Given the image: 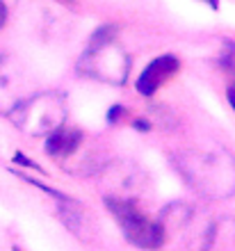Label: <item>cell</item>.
I'll return each instance as SVG.
<instances>
[{
  "label": "cell",
  "mask_w": 235,
  "mask_h": 251,
  "mask_svg": "<svg viewBox=\"0 0 235 251\" xmlns=\"http://www.w3.org/2000/svg\"><path fill=\"white\" fill-rule=\"evenodd\" d=\"M107 210L114 215L119 222L121 231H124L126 240L131 245L139 247V249L156 251L164 245L167 233H164L162 222H151L135 208L132 201H119V199H105Z\"/></svg>",
  "instance_id": "6da1fadb"
},
{
  "label": "cell",
  "mask_w": 235,
  "mask_h": 251,
  "mask_svg": "<svg viewBox=\"0 0 235 251\" xmlns=\"http://www.w3.org/2000/svg\"><path fill=\"white\" fill-rule=\"evenodd\" d=\"M178 69H181V60H178L176 55L167 53V55L156 57V60L139 73L137 92L142 94V96H153V94H156L157 89L174 75V73H178Z\"/></svg>",
  "instance_id": "7a4b0ae2"
},
{
  "label": "cell",
  "mask_w": 235,
  "mask_h": 251,
  "mask_svg": "<svg viewBox=\"0 0 235 251\" xmlns=\"http://www.w3.org/2000/svg\"><path fill=\"white\" fill-rule=\"evenodd\" d=\"M82 142V132L78 128H66L59 126L48 135L46 139V151L51 155H71Z\"/></svg>",
  "instance_id": "3957f363"
},
{
  "label": "cell",
  "mask_w": 235,
  "mask_h": 251,
  "mask_svg": "<svg viewBox=\"0 0 235 251\" xmlns=\"http://www.w3.org/2000/svg\"><path fill=\"white\" fill-rule=\"evenodd\" d=\"M14 162H21V165L30 167V169H37V172H44V169H41V167L37 165V162H34V160L26 158V155H23V153H16V155H14Z\"/></svg>",
  "instance_id": "277c9868"
},
{
  "label": "cell",
  "mask_w": 235,
  "mask_h": 251,
  "mask_svg": "<svg viewBox=\"0 0 235 251\" xmlns=\"http://www.w3.org/2000/svg\"><path fill=\"white\" fill-rule=\"evenodd\" d=\"M126 114V107H121V105H112L110 107V112H107V121L110 124H114V121L119 119V117H124Z\"/></svg>",
  "instance_id": "5b68a950"
},
{
  "label": "cell",
  "mask_w": 235,
  "mask_h": 251,
  "mask_svg": "<svg viewBox=\"0 0 235 251\" xmlns=\"http://www.w3.org/2000/svg\"><path fill=\"white\" fill-rule=\"evenodd\" d=\"M135 128H137V130H142V132H146V130H151V124L146 119H137V121H135Z\"/></svg>",
  "instance_id": "8992f818"
},
{
  "label": "cell",
  "mask_w": 235,
  "mask_h": 251,
  "mask_svg": "<svg viewBox=\"0 0 235 251\" xmlns=\"http://www.w3.org/2000/svg\"><path fill=\"white\" fill-rule=\"evenodd\" d=\"M5 21H7V5L5 0H0V27L5 25Z\"/></svg>",
  "instance_id": "52a82bcc"
},
{
  "label": "cell",
  "mask_w": 235,
  "mask_h": 251,
  "mask_svg": "<svg viewBox=\"0 0 235 251\" xmlns=\"http://www.w3.org/2000/svg\"><path fill=\"white\" fill-rule=\"evenodd\" d=\"M229 103H231V107L235 110V87H231L229 89Z\"/></svg>",
  "instance_id": "ba28073f"
},
{
  "label": "cell",
  "mask_w": 235,
  "mask_h": 251,
  "mask_svg": "<svg viewBox=\"0 0 235 251\" xmlns=\"http://www.w3.org/2000/svg\"><path fill=\"white\" fill-rule=\"evenodd\" d=\"M203 2H206V5H210L212 9H217V7H219V0H203Z\"/></svg>",
  "instance_id": "9c48e42d"
},
{
  "label": "cell",
  "mask_w": 235,
  "mask_h": 251,
  "mask_svg": "<svg viewBox=\"0 0 235 251\" xmlns=\"http://www.w3.org/2000/svg\"><path fill=\"white\" fill-rule=\"evenodd\" d=\"M12 251H21V249H19V247H14V249H12Z\"/></svg>",
  "instance_id": "30bf717a"
}]
</instances>
